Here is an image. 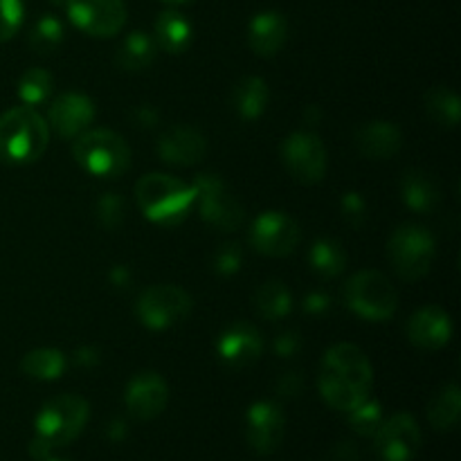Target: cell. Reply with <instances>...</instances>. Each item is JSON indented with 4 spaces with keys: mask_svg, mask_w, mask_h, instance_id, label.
<instances>
[{
    "mask_svg": "<svg viewBox=\"0 0 461 461\" xmlns=\"http://www.w3.org/2000/svg\"><path fill=\"white\" fill-rule=\"evenodd\" d=\"M320 394L340 412H351L369 399L374 385V369L360 347L340 342L324 354L318 376Z\"/></svg>",
    "mask_w": 461,
    "mask_h": 461,
    "instance_id": "obj_1",
    "label": "cell"
},
{
    "mask_svg": "<svg viewBox=\"0 0 461 461\" xmlns=\"http://www.w3.org/2000/svg\"><path fill=\"white\" fill-rule=\"evenodd\" d=\"M50 126L34 108L16 106L0 115V162L30 165L45 153Z\"/></svg>",
    "mask_w": 461,
    "mask_h": 461,
    "instance_id": "obj_2",
    "label": "cell"
},
{
    "mask_svg": "<svg viewBox=\"0 0 461 461\" xmlns=\"http://www.w3.org/2000/svg\"><path fill=\"white\" fill-rule=\"evenodd\" d=\"M135 198L149 221L165 228L183 223L192 212L196 194L194 185L167 174H147L135 185Z\"/></svg>",
    "mask_w": 461,
    "mask_h": 461,
    "instance_id": "obj_3",
    "label": "cell"
},
{
    "mask_svg": "<svg viewBox=\"0 0 461 461\" xmlns=\"http://www.w3.org/2000/svg\"><path fill=\"white\" fill-rule=\"evenodd\" d=\"M77 165L97 178H115L131 165V149L122 135L108 129L84 131L72 147Z\"/></svg>",
    "mask_w": 461,
    "mask_h": 461,
    "instance_id": "obj_4",
    "label": "cell"
},
{
    "mask_svg": "<svg viewBox=\"0 0 461 461\" xmlns=\"http://www.w3.org/2000/svg\"><path fill=\"white\" fill-rule=\"evenodd\" d=\"M88 401L77 394H61L48 401L36 417V437L54 450L72 444L88 423Z\"/></svg>",
    "mask_w": 461,
    "mask_h": 461,
    "instance_id": "obj_5",
    "label": "cell"
},
{
    "mask_svg": "<svg viewBox=\"0 0 461 461\" xmlns=\"http://www.w3.org/2000/svg\"><path fill=\"white\" fill-rule=\"evenodd\" d=\"M435 239L421 225H401L394 230L387 243V257L394 266L396 275L405 282H419L430 273L435 261Z\"/></svg>",
    "mask_w": 461,
    "mask_h": 461,
    "instance_id": "obj_6",
    "label": "cell"
},
{
    "mask_svg": "<svg viewBox=\"0 0 461 461\" xmlns=\"http://www.w3.org/2000/svg\"><path fill=\"white\" fill-rule=\"evenodd\" d=\"M345 304L363 320L383 322L396 313L399 293L390 279L376 270H360L347 282Z\"/></svg>",
    "mask_w": 461,
    "mask_h": 461,
    "instance_id": "obj_7",
    "label": "cell"
},
{
    "mask_svg": "<svg viewBox=\"0 0 461 461\" xmlns=\"http://www.w3.org/2000/svg\"><path fill=\"white\" fill-rule=\"evenodd\" d=\"M194 194H196L198 210L201 216L214 228L223 230V232H234L241 228L243 219V205L239 198L230 192L228 183L219 178L216 174H201L194 183Z\"/></svg>",
    "mask_w": 461,
    "mask_h": 461,
    "instance_id": "obj_8",
    "label": "cell"
},
{
    "mask_svg": "<svg viewBox=\"0 0 461 461\" xmlns=\"http://www.w3.org/2000/svg\"><path fill=\"white\" fill-rule=\"evenodd\" d=\"M140 322L149 329H162L176 327L183 322L189 313H192V297L178 286L171 284H160V286H151L140 295L138 306H135Z\"/></svg>",
    "mask_w": 461,
    "mask_h": 461,
    "instance_id": "obj_9",
    "label": "cell"
},
{
    "mask_svg": "<svg viewBox=\"0 0 461 461\" xmlns=\"http://www.w3.org/2000/svg\"><path fill=\"white\" fill-rule=\"evenodd\" d=\"M63 7L72 25L97 39H111L126 23L124 0H66Z\"/></svg>",
    "mask_w": 461,
    "mask_h": 461,
    "instance_id": "obj_10",
    "label": "cell"
},
{
    "mask_svg": "<svg viewBox=\"0 0 461 461\" xmlns=\"http://www.w3.org/2000/svg\"><path fill=\"white\" fill-rule=\"evenodd\" d=\"M288 174L302 185H315L327 174V149L313 133H291L282 144Z\"/></svg>",
    "mask_w": 461,
    "mask_h": 461,
    "instance_id": "obj_11",
    "label": "cell"
},
{
    "mask_svg": "<svg viewBox=\"0 0 461 461\" xmlns=\"http://www.w3.org/2000/svg\"><path fill=\"white\" fill-rule=\"evenodd\" d=\"M421 446V428L405 412L385 419L374 435V450L381 461H412Z\"/></svg>",
    "mask_w": 461,
    "mask_h": 461,
    "instance_id": "obj_12",
    "label": "cell"
},
{
    "mask_svg": "<svg viewBox=\"0 0 461 461\" xmlns=\"http://www.w3.org/2000/svg\"><path fill=\"white\" fill-rule=\"evenodd\" d=\"M300 241V225L284 212H266L250 228V246L259 255L286 257Z\"/></svg>",
    "mask_w": 461,
    "mask_h": 461,
    "instance_id": "obj_13",
    "label": "cell"
},
{
    "mask_svg": "<svg viewBox=\"0 0 461 461\" xmlns=\"http://www.w3.org/2000/svg\"><path fill=\"white\" fill-rule=\"evenodd\" d=\"M284 419L282 408L273 401H257L246 414V439L257 455H273L282 446Z\"/></svg>",
    "mask_w": 461,
    "mask_h": 461,
    "instance_id": "obj_14",
    "label": "cell"
},
{
    "mask_svg": "<svg viewBox=\"0 0 461 461\" xmlns=\"http://www.w3.org/2000/svg\"><path fill=\"white\" fill-rule=\"evenodd\" d=\"M126 410L138 421H151L165 412L169 403V387L156 372H142L129 383L124 394Z\"/></svg>",
    "mask_w": 461,
    "mask_h": 461,
    "instance_id": "obj_15",
    "label": "cell"
},
{
    "mask_svg": "<svg viewBox=\"0 0 461 461\" xmlns=\"http://www.w3.org/2000/svg\"><path fill=\"white\" fill-rule=\"evenodd\" d=\"M216 351H219V358L223 360V365H228L230 369H243L259 360L261 351H264V340L252 324L232 322L221 333Z\"/></svg>",
    "mask_w": 461,
    "mask_h": 461,
    "instance_id": "obj_16",
    "label": "cell"
},
{
    "mask_svg": "<svg viewBox=\"0 0 461 461\" xmlns=\"http://www.w3.org/2000/svg\"><path fill=\"white\" fill-rule=\"evenodd\" d=\"M207 140L192 126H171L158 140V156L176 167H192L205 158Z\"/></svg>",
    "mask_w": 461,
    "mask_h": 461,
    "instance_id": "obj_17",
    "label": "cell"
},
{
    "mask_svg": "<svg viewBox=\"0 0 461 461\" xmlns=\"http://www.w3.org/2000/svg\"><path fill=\"white\" fill-rule=\"evenodd\" d=\"M95 120L93 99L81 93H66L50 106V124L61 138H77Z\"/></svg>",
    "mask_w": 461,
    "mask_h": 461,
    "instance_id": "obj_18",
    "label": "cell"
},
{
    "mask_svg": "<svg viewBox=\"0 0 461 461\" xmlns=\"http://www.w3.org/2000/svg\"><path fill=\"white\" fill-rule=\"evenodd\" d=\"M408 338L423 351H437L453 338V322L441 306H426L417 311L408 322Z\"/></svg>",
    "mask_w": 461,
    "mask_h": 461,
    "instance_id": "obj_19",
    "label": "cell"
},
{
    "mask_svg": "<svg viewBox=\"0 0 461 461\" xmlns=\"http://www.w3.org/2000/svg\"><path fill=\"white\" fill-rule=\"evenodd\" d=\"M288 23L279 12H261L248 25V45L259 57H275L284 48Z\"/></svg>",
    "mask_w": 461,
    "mask_h": 461,
    "instance_id": "obj_20",
    "label": "cell"
},
{
    "mask_svg": "<svg viewBox=\"0 0 461 461\" xmlns=\"http://www.w3.org/2000/svg\"><path fill=\"white\" fill-rule=\"evenodd\" d=\"M356 144H358L360 153L374 160H385L399 153L401 144H403V135L396 129L392 122H369L356 135Z\"/></svg>",
    "mask_w": 461,
    "mask_h": 461,
    "instance_id": "obj_21",
    "label": "cell"
},
{
    "mask_svg": "<svg viewBox=\"0 0 461 461\" xmlns=\"http://www.w3.org/2000/svg\"><path fill=\"white\" fill-rule=\"evenodd\" d=\"M194 30L192 23L176 9H165L158 14L153 23V41L156 48H160L167 54H180L192 45Z\"/></svg>",
    "mask_w": 461,
    "mask_h": 461,
    "instance_id": "obj_22",
    "label": "cell"
},
{
    "mask_svg": "<svg viewBox=\"0 0 461 461\" xmlns=\"http://www.w3.org/2000/svg\"><path fill=\"white\" fill-rule=\"evenodd\" d=\"M401 198L417 214H432L439 207L441 192L430 174L410 169L401 178Z\"/></svg>",
    "mask_w": 461,
    "mask_h": 461,
    "instance_id": "obj_23",
    "label": "cell"
},
{
    "mask_svg": "<svg viewBox=\"0 0 461 461\" xmlns=\"http://www.w3.org/2000/svg\"><path fill=\"white\" fill-rule=\"evenodd\" d=\"M232 106L243 120H259L268 106V86L261 77H243L232 90Z\"/></svg>",
    "mask_w": 461,
    "mask_h": 461,
    "instance_id": "obj_24",
    "label": "cell"
},
{
    "mask_svg": "<svg viewBox=\"0 0 461 461\" xmlns=\"http://www.w3.org/2000/svg\"><path fill=\"white\" fill-rule=\"evenodd\" d=\"M156 59V41L149 36L147 32L138 30L131 32L124 41L120 43L115 54V61L122 70L126 72H140L149 68Z\"/></svg>",
    "mask_w": 461,
    "mask_h": 461,
    "instance_id": "obj_25",
    "label": "cell"
},
{
    "mask_svg": "<svg viewBox=\"0 0 461 461\" xmlns=\"http://www.w3.org/2000/svg\"><path fill=\"white\" fill-rule=\"evenodd\" d=\"M461 412V392L459 385L450 383L446 385L428 405V421L437 432H450L457 428Z\"/></svg>",
    "mask_w": 461,
    "mask_h": 461,
    "instance_id": "obj_26",
    "label": "cell"
},
{
    "mask_svg": "<svg viewBox=\"0 0 461 461\" xmlns=\"http://www.w3.org/2000/svg\"><path fill=\"white\" fill-rule=\"evenodd\" d=\"M309 261L311 266H313L315 273L331 279V277H338V275L345 270L347 252L340 241H336V239L331 237H322L311 246Z\"/></svg>",
    "mask_w": 461,
    "mask_h": 461,
    "instance_id": "obj_27",
    "label": "cell"
},
{
    "mask_svg": "<svg viewBox=\"0 0 461 461\" xmlns=\"http://www.w3.org/2000/svg\"><path fill=\"white\" fill-rule=\"evenodd\" d=\"M293 297L288 293V288L282 282H268L264 286H259V291L255 293V309L261 318L270 320H282L291 313Z\"/></svg>",
    "mask_w": 461,
    "mask_h": 461,
    "instance_id": "obj_28",
    "label": "cell"
},
{
    "mask_svg": "<svg viewBox=\"0 0 461 461\" xmlns=\"http://www.w3.org/2000/svg\"><path fill=\"white\" fill-rule=\"evenodd\" d=\"M426 111L437 124L441 126H455L459 124L461 117V104L455 90L446 88V86H437L426 93Z\"/></svg>",
    "mask_w": 461,
    "mask_h": 461,
    "instance_id": "obj_29",
    "label": "cell"
},
{
    "mask_svg": "<svg viewBox=\"0 0 461 461\" xmlns=\"http://www.w3.org/2000/svg\"><path fill=\"white\" fill-rule=\"evenodd\" d=\"M21 369L36 381H54L66 369V356L59 349H34L23 358Z\"/></svg>",
    "mask_w": 461,
    "mask_h": 461,
    "instance_id": "obj_30",
    "label": "cell"
},
{
    "mask_svg": "<svg viewBox=\"0 0 461 461\" xmlns=\"http://www.w3.org/2000/svg\"><path fill=\"white\" fill-rule=\"evenodd\" d=\"M63 39H66V32H63V23L59 21L52 14H45L39 21L32 25L30 36H27V43L34 52L39 54H52L54 50L61 48Z\"/></svg>",
    "mask_w": 461,
    "mask_h": 461,
    "instance_id": "obj_31",
    "label": "cell"
},
{
    "mask_svg": "<svg viewBox=\"0 0 461 461\" xmlns=\"http://www.w3.org/2000/svg\"><path fill=\"white\" fill-rule=\"evenodd\" d=\"M52 88L54 79L48 70H43V68H30L21 77V81H18V97H21V102L25 106L34 108L52 95Z\"/></svg>",
    "mask_w": 461,
    "mask_h": 461,
    "instance_id": "obj_32",
    "label": "cell"
},
{
    "mask_svg": "<svg viewBox=\"0 0 461 461\" xmlns=\"http://www.w3.org/2000/svg\"><path fill=\"white\" fill-rule=\"evenodd\" d=\"M383 421H385V417H383L381 403L372 399H365L363 403L356 405L349 412V426L354 428L356 435L360 437L376 435V430L381 428Z\"/></svg>",
    "mask_w": 461,
    "mask_h": 461,
    "instance_id": "obj_33",
    "label": "cell"
},
{
    "mask_svg": "<svg viewBox=\"0 0 461 461\" xmlns=\"http://www.w3.org/2000/svg\"><path fill=\"white\" fill-rule=\"evenodd\" d=\"M23 14V0H0V43L21 30Z\"/></svg>",
    "mask_w": 461,
    "mask_h": 461,
    "instance_id": "obj_34",
    "label": "cell"
},
{
    "mask_svg": "<svg viewBox=\"0 0 461 461\" xmlns=\"http://www.w3.org/2000/svg\"><path fill=\"white\" fill-rule=\"evenodd\" d=\"M243 261V250L239 243H223L219 246V250L212 257V268L219 275H234L239 268H241Z\"/></svg>",
    "mask_w": 461,
    "mask_h": 461,
    "instance_id": "obj_35",
    "label": "cell"
},
{
    "mask_svg": "<svg viewBox=\"0 0 461 461\" xmlns=\"http://www.w3.org/2000/svg\"><path fill=\"white\" fill-rule=\"evenodd\" d=\"M97 210L99 221H102L108 230H115L117 225H122V221H124V201H122L117 194H106V196L99 198Z\"/></svg>",
    "mask_w": 461,
    "mask_h": 461,
    "instance_id": "obj_36",
    "label": "cell"
},
{
    "mask_svg": "<svg viewBox=\"0 0 461 461\" xmlns=\"http://www.w3.org/2000/svg\"><path fill=\"white\" fill-rule=\"evenodd\" d=\"M340 210H342V219H345L349 225H354V228H360V225L367 221V203H365V198L360 196L358 192L347 194L340 203Z\"/></svg>",
    "mask_w": 461,
    "mask_h": 461,
    "instance_id": "obj_37",
    "label": "cell"
},
{
    "mask_svg": "<svg viewBox=\"0 0 461 461\" xmlns=\"http://www.w3.org/2000/svg\"><path fill=\"white\" fill-rule=\"evenodd\" d=\"M300 347H302V338L293 331L279 333V336L275 338V351H277V356H284V358H291Z\"/></svg>",
    "mask_w": 461,
    "mask_h": 461,
    "instance_id": "obj_38",
    "label": "cell"
},
{
    "mask_svg": "<svg viewBox=\"0 0 461 461\" xmlns=\"http://www.w3.org/2000/svg\"><path fill=\"white\" fill-rule=\"evenodd\" d=\"M304 309L311 315H322L331 309V297L322 291H313L304 297Z\"/></svg>",
    "mask_w": 461,
    "mask_h": 461,
    "instance_id": "obj_39",
    "label": "cell"
},
{
    "mask_svg": "<svg viewBox=\"0 0 461 461\" xmlns=\"http://www.w3.org/2000/svg\"><path fill=\"white\" fill-rule=\"evenodd\" d=\"M52 450H54L52 446H48L43 439H39V437L34 435V439H32V444H30V455H32V459L45 461L48 457H52Z\"/></svg>",
    "mask_w": 461,
    "mask_h": 461,
    "instance_id": "obj_40",
    "label": "cell"
},
{
    "mask_svg": "<svg viewBox=\"0 0 461 461\" xmlns=\"http://www.w3.org/2000/svg\"><path fill=\"white\" fill-rule=\"evenodd\" d=\"M279 392H284V394L293 396L297 394V392H302V376H297V374H286V376L279 381Z\"/></svg>",
    "mask_w": 461,
    "mask_h": 461,
    "instance_id": "obj_41",
    "label": "cell"
},
{
    "mask_svg": "<svg viewBox=\"0 0 461 461\" xmlns=\"http://www.w3.org/2000/svg\"><path fill=\"white\" fill-rule=\"evenodd\" d=\"M124 423L122 421H113L111 423V428H108V437H111L113 441H117V439H122V437H124Z\"/></svg>",
    "mask_w": 461,
    "mask_h": 461,
    "instance_id": "obj_42",
    "label": "cell"
},
{
    "mask_svg": "<svg viewBox=\"0 0 461 461\" xmlns=\"http://www.w3.org/2000/svg\"><path fill=\"white\" fill-rule=\"evenodd\" d=\"M160 3L171 5V7H176V5H187V3H192V0H160Z\"/></svg>",
    "mask_w": 461,
    "mask_h": 461,
    "instance_id": "obj_43",
    "label": "cell"
},
{
    "mask_svg": "<svg viewBox=\"0 0 461 461\" xmlns=\"http://www.w3.org/2000/svg\"><path fill=\"white\" fill-rule=\"evenodd\" d=\"M54 5H59V7H63V5H66V0H52Z\"/></svg>",
    "mask_w": 461,
    "mask_h": 461,
    "instance_id": "obj_44",
    "label": "cell"
},
{
    "mask_svg": "<svg viewBox=\"0 0 461 461\" xmlns=\"http://www.w3.org/2000/svg\"><path fill=\"white\" fill-rule=\"evenodd\" d=\"M45 461H68V459H59V457H48Z\"/></svg>",
    "mask_w": 461,
    "mask_h": 461,
    "instance_id": "obj_45",
    "label": "cell"
}]
</instances>
